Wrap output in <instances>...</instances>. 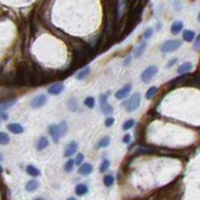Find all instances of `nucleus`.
I'll use <instances>...</instances> for the list:
<instances>
[{"instance_id": "1", "label": "nucleus", "mask_w": 200, "mask_h": 200, "mask_svg": "<svg viewBox=\"0 0 200 200\" xmlns=\"http://www.w3.org/2000/svg\"><path fill=\"white\" fill-rule=\"evenodd\" d=\"M141 103V95L139 93H135L131 96V98L128 100L127 104H126V109L129 113L136 111L140 106Z\"/></svg>"}, {"instance_id": "2", "label": "nucleus", "mask_w": 200, "mask_h": 200, "mask_svg": "<svg viewBox=\"0 0 200 200\" xmlns=\"http://www.w3.org/2000/svg\"><path fill=\"white\" fill-rule=\"evenodd\" d=\"M182 45V41L179 39H172V40H167L161 45V51L163 52H171L174 51Z\"/></svg>"}, {"instance_id": "3", "label": "nucleus", "mask_w": 200, "mask_h": 200, "mask_svg": "<svg viewBox=\"0 0 200 200\" xmlns=\"http://www.w3.org/2000/svg\"><path fill=\"white\" fill-rule=\"evenodd\" d=\"M158 72V67H155V65H150L149 67H147L146 70L142 73L141 78L144 83H149L152 78H154V75H156Z\"/></svg>"}, {"instance_id": "4", "label": "nucleus", "mask_w": 200, "mask_h": 200, "mask_svg": "<svg viewBox=\"0 0 200 200\" xmlns=\"http://www.w3.org/2000/svg\"><path fill=\"white\" fill-rule=\"evenodd\" d=\"M46 101H47V98L45 95L40 94L33 98V100L31 101V107L34 108V109H38V108L42 107L46 103Z\"/></svg>"}, {"instance_id": "5", "label": "nucleus", "mask_w": 200, "mask_h": 200, "mask_svg": "<svg viewBox=\"0 0 200 200\" xmlns=\"http://www.w3.org/2000/svg\"><path fill=\"white\" fill-rule=\"evenodd\" d=\"M101 109L102 112L104 113L105 115H109L113 112V107L110 104H108L107 102V96L106 95H102L101 96Z\"/></svg>"}, {"instance_id": "6", "label": "nucleus", "mask_w": 200, "mask_h": 200, "mask_svg": "<svg viewBox=\"0 0 200 200\" xmlns=\"http://www.w3.org/2000/svg\"><path fill=\"white\" fill-rule=\"evenodd\" d=\"M48 133L51 134V138H52V141H53L54 143H59V138L62 137V136H60V132H59V126H56V125H51L48 127Z\"/></svg>"}, {"instance_id": "7", "label": "nucleus", "mask_w": 200, "mask_h": 200, "mask_svg": "<svg viewBox=\"0 0 200 200\" xmlns=\"http://www.w3.org/2000/svg\"><path fill=\"white\" fill-rule=\"evenodd\" d=\"M131 89H132V85H131V84H128V85H126L123 89H119V91H118L117 93L115 94V97L117 99H119V100L125 99L126 97H127L128 95L130 94Z\"/></svg>"}, {"instance_id": "8", "label": "nucleus", "mask_w": 200, "mask_h": 200, "mask_svg": "<svg viewBox=\"0 0 200 200\" xmlns=\"http://www.w3.org/2000/svg\"><path fill=\"white\" fill-rule=\"evenodd\" d=\"M93 166L89 163H84L83 165H81L80 168H78V173L83 176H86L89 174H91L93 172Z\"/></svg>"}, {"instance_id": "9", "label": "nucleus", "mask_w": 200, "mask_h": 200, "mask_svg": "<svg viewBox=\"0 0 200 200\" xmlns=\"http://www.w3.org/2000/svg\"><path fill=\"white\" fill-rule=\"evenodd\" d=\"M64 89V86L62 85V83H59V84H54V85H52L51 88L48 89V94L49 95H59L62 93V91Z\"/></svg>"}, {"instance_id": "10", "label": "nucleus", "mask_w": 200, "mask_h": 200, "mask_svg": "<svg viewBox=\"0 0 200 200\" xmlns=\"http://www.w3.org/2000/svg\"><path fill=\"white\" fill-rule=\"evenodd\" d=\"M7 129L13 134H21L23 133V131H24L22 126L20 125V124H16V123H12L7 125Z\"/></svg>"}, {"instance_id": "11", "label": "nucleus", "mask_w": 200, "mask_h": 200, "mask_svg": "<svg viewBox=\"0 0 200 200\" xmlns=\"http://www.w3.org/2000/svg\"><path fill=\"white\" fill-rule=\"evenodd\" d=\"M77 149H78V143L75 141H72L67 145V149H65V156H72V155L75 153Z\"/></svg>"}, {"instance_id": "12", "label": "nucleus", "mask_w": 200, "mask_h": 200, "mask_svg": "<svg viewBox=\"0 0 200 200\" xmlns=\"http://www.w3.org/2000/svg\"><path fill=\"white\" fill-rule=\"evenodd\" d=\"M15 103H16V100H8V101L2 102L1 104H0V114L5 113V111H6L7 109H9L10 107H12Z\"/></svg>"}, {"instance_id": "13", "label": "nucleus", "mask_w": 200, "mask_h": 200, "mask_svg": "<svg viewBox=\"0 0 200 200\" xmlns=\"http://www.w3.org/2000/svg\"><path fill=\"white\" fill-rule=\"evenodd\" d=\"M39 183L36 180H29L25 185V190L27 192H32L38 188Z\"/></svg>"}, {"instance_id": "14", "label": "nucleus", "mask_w": 200, "mask_h": 200, "mask_svg": "<svg viewBox=\"0 0 200 200\" xmlns=\"http://www.w3.org/2000/svg\"><path fill=\"white\" fill-rule=\"evenodd\" d=\"M26 172H27L28 175L32 176V177H37L40 174V171H39L38 168L34 167L33 165H28L26 167Z\"/></svg>"}, {"instance_id": "15", "label": "nucleus", "mask_w": 200, "mask_h": 200, "mask_svg": "<svg viewBox=\"0 0 200 200\" xmlns=\"http://www.w3.org/2000/svg\"><path fill=\"white\" fill-rule=\"evenodd\" d=\"M192 68H193V65H192L191 62H185V64H181L180 67H178L177 72L178 73H185L187 72H190Z\"/></svg>"}, {"instance_id": "16", "label": "nucleus", "mask_w": 200, "mask_h": 200, "mask_svg": "<svg viewBox=\"0 0 200 200\" xmlns=\"http://www.w3.org/2000/svg\"><path fill=\"white\" fill-rule=\"evenodd\" d=\"M183 28V23L181 21H175L173 22L172 26H171V32L173 34H177L182 30Z\"/></svg>"}, {"instance_id": "17", "label": "nucleus", "mask_w": 200, "mask_h": 200, "mask_svg": "<svg viewBox=\"0 0 200 200\" xmlns=\"http://www.w3.org/2000/svg\"><path fill=\"white\" fill-rule=\"evenodd\" d=\"M48 143L49 142H48V140H47L46 137H41L37 142V150H39V151L44 150L47 146H48Z\"/></svg>"}, {"instance_id": "18", "label": "nucleus", "mask_w": 200, "mask_h": 200, "mask_svg": "<svg viewBox=\"0 0 200 200\" xmlns=\"http://www.w3.org/2000/svg\"><path fill=\"white\" fill-rule=\"evenodd\" d=\"M75 193L78 195H85L86 193H88V187L85 184H78L77 187H75Z\"/></svg>"}, {"instance_id": "19", "label": "nucleus", "mask_w": 200, "mask_h": 200, "mask_svg": "<svg viewBox=\"0 0 200 200\" xmlns=\"http://www.w3.org/2000/svg\"><path fill=\"white\" fill-rule=\"evenodd\" d=\"M194 37H195V33L193 32L192 30H184L183 32V39L185 41H188V42H190V41H192L194 39Z\"/></svg>"}, {"instance_id": "20", "label": "nucleus", "mask_w": 200, "mask_h": 200, "mask_svg": "<svg viewBox=\"0 0 200 200\" xmlns=\"http://www.w3.org/2000/svg\"><path fill=\"white\" fill-rule=\"evenodd\" d=\"M89 73H91V68H89V67L84 68L83 70H81V72L77 75V78H78V81H83V80H85V78L89 75Z\"/></svg>"}, {"instance_id": "21", "label": "nucleus", "mask_w": 200, "mask_h": 200, "mask_svg": "<svg viewBox=\"0 0 200 200\" xmlns=\"http://www.w3.org/2000/svg\"><path fill=\"white\" fill-rule=\"evenodd\" d=\"M146 46H147V43H146V42L141 43L140 45H139V46L136 48V51H135V56H136V57H140V56H142V54L144 53L145 49H146Z\"/></svg>"}, {"instance_id": "22", "label": "nucleus", "mask_w": 200, "mask_h": 200, "mask_svg": "<svg viewBox=\"0 0 200 200\" xmlns=\"http://www.w3.org/2000/svg\"><path fill=\"white\" fill-rule=\"evenodd\" d=\"M67 108L70 111L75 112L78 110V103L75 99H70L67 102Z\"/></svg>"}, {"instance_id": "23", "label": "nucleus", "mask_w": 200, "mask_h": 200, "mask_svg": "<svg viewBox=\"0 0 200 200\" xmlns=\"http://www.w3.org/2000/svg\"><path fill=\"white\" fill-rule=\"evenodd\" d=\"M114 182H115V179L112 175H106L104 177V184H105V186H107V187L112 186L113 184H114Z\"/></svg>"}, {"instance_id": "24", "label": "nucleus", "mask_w": 200, "mask_h": 200, "mask_svg": "<svg viewBox=\"0 0 200 200\" xmlns=\"http://www.w3.org/2000/svg\"><path fill=\"white\" fill-rule=\"evenodd\" d=\"M10 141L9 136L4 132H0V145H6Z\"/></svg>"}, {"instance_id": "25", "label": "nucleus", "mask_w": 200, "mask_h": 200, "mask_svg": "<svg viewBox=\"0 0 200 200\" xmlns=\"http://www.w3.org/2000/svg\"><path fill=\"white\" fill-rule=\"evenodd\" d=\"M110 144V138L109 137H105L104 139H102L101 141L99 142L98 144H97V149H100V148H104V147H107L108 145Z\"/></svg>"}, {"instance_id": "26", "label": "nucleus", "mask_w": 200, "mask_h": 200, "mask_svg": "<svg viewBox=\"0 0 200 200\" xmlns=\"http://www.w3.org/2000/svg\"><path fill=\"white\" fill-rule=\"evenodd\" d=\"M59 132H60V136H64V134L67 133V122H64V121H62V122L59 123Z\"/></svg>"}, {"instance_id": "27", "label": "nucleus", "mask_w": 200, "mask_h": 200, "mask_svg": "<svg viewBox=\"0 0 200 200\" xmlns=\"http://www.w3.org/2000/svg\"><path fill=\"white\" fill-rule=\"evenodd\" d=\"M134 124H135V121L132 120V119L126 121V122L123 124V130H124V131H128V130H130V129L134 126Z\"/></svg>"}, {"instance_id": "28", "label": "nucleus", "mask_w": 200, "mask_h": 200, "mask_svg": "<svg viewBox=\"0 0 200 200\" xmlns=\"http://www.w3.org/2000/svg\"><path fill=\"white\" fill-rule=\"evenodd\" d=\"M95 104H96V102H95V99L93 97H89V98H86V100L85 101V105L89 109H93L95 107Z\"/></svg>"}, {"instance_id": "29", "label": "nucleus", "mask_w": 200, "mask_h": 200, "mask_svg": "<svg viewBox=\"0 0 200 200\" xmlns=\"http://www.w3.org/2000/svg\"><path fill=\"white\" fill-rule=\"evenodd\" d=\"M157 86H151L148 91H147V93H146V98L147 99H151L152 97L154 96L155 94H156V92H157Z\"/></svg>"}, {"instance_id": "30", "label": "nucleus", "mask_w": 200, "mask_h": 200, "mask_svg": "<svg viewBox=\"0 0 200 200\" xmlns=\"http://www.w3.org/2000/svg\"><path fill=\"white\" fill-rule=\"evenodd\" d=\"M109 167H110V161L109 160H104L101 165V167H100V171H101L102 173H104L109 169Z\"/></svg>"}, {"instance_id": "31", "label": "nucleus", "mask_w": 200, "mask_h": 200, "mask_svg": "<svg viewBox=\"0 0 200 200\" xmlns=\"http://www.w3.org/2000/svg\"><path fill=\"white\" fill-rule=\"evenodd\" d=\"M73 164H75V161L73 160H68V161L65 163V165H64V169H65V171L67 172H70L72 171V169H73Z\"/></svg>"}, {"instance_id": "32", "label": "nucleus", "mask_w": 200, "mask_h": 200, "mask_svg": "<svg viewBox=\"0 0 200 200\" xmlns=\"http://www.w3.org/2000/svg\"><path fill=\"white\" fill-rule=\"evenodd\" d=\"M84 159H85V156H84L83 154H78L77 157H75V165H78V166H81V163H83V161H84Z\"/></svg>"}, {"instance_id": "33", "label": "nucleus", "mask_w": 200, "mask_h": 200, "mask_svg": "<svg viewBox=\"0 0 200 200\" xmlns=\"http://www.w3.org/2000/svg\"><path fill=\"white\" fill-rule=\"evenodd\" d=\"M152 34H153V29H152V28H148V29L145 31V33H144V38L145 39L150 38L152 36Z\"/></svg>"}, {"instance_id": "34", "label": "nucleus", "mask_w": 200, "mask_h": 200, "mask_svg": "<svg viewBox=\"0 0 200 200\" xmlns=\"http://www.w3.org/2000/svg\"><path fill=\"white\" fill-rule=\"evenodd\" d=\"M114 122H115L114 118H108V119L106 120V123H105V125H106L107 127H111L113 124H114Z\"/></svg>"}, {"instance_id": "35", "label": "nucleus", "mask_w": 200, "mask_h": 200, "mask_svg": "<svg viewBox=\"0 0 200 200\" xmlns=\"http://www.w3.org/2000/svg\"><path fill=\"white\" fill-rule=\"evenodd\" d=\"M123 142H124V143H126V144H129L131 142V136L129 135V134L125 135V136H124V138H123Z\"/></svg>"}, {"instance_id": "36", "label": "nucleus", "mask_w": 200, "mask_h": 200, "mask_svg": "<svg viewBox=\"0 0 200 200\" xmlns=\"http://www.w3.org/2000/svg\"><path fill=\"white\" fill-rule=\"evenodd\" d=\"M176 62H177V59H176V57H174V59H170L169 62H168V64H167V67H172V65L174 64H176Z\"/></svg>"}, {"instance_id": "37", "label": "nucleus", "mask_w": 200, "mask_h": 200, "mask_svg": "<svg viewBox=\"0 0 200 200\" xmlns=\"http://www.w3.org/2000/svg\"><path fill=\"white\" fill-rule=\"evenodd\" d=\"M194 47L195 48H200V35L198 36V38H197L195 44H194Z\"/></svg>"}, {"instance_id": "38", "label": "nucleus", "mask_w": 200, "mask_h": 200, "mask_svg": "<svg viewBox=\"0 0 200 200\" xmlns=\"http://www.w3.org/2000/svg\"><path fill=\"white\" fill-rule=\"evenodd\" d=\"M130 60H131V57H130V56H128V57H127V59H126L125 62H124V64H127L128 62H130Z\"/></svg>"}, {"instance_id": "39", "label": "nucleus", "mask_w": 200, "mask_h": 200, "mask_svg": "<svg viewBox=\"0 0 200 200\" xmlns=\"http://www.w3.org/2000/svg\"><path fill=\"white\" fill-rule=\"evenodd\" d=\"M33 200H44V199L41 198V197H37V198H35V199H33Z\"/></svg>"}, {"instance_id": "40", "label": "nucleus", "mask_w": 200, "mask_h": 200, "mask_svg": "<svg viewBox=\"0 0 200 200\" xmlns=\"http://www.w3.org/2000/svg\"><path fill=\"white\" fill-rule=\"evenodd\" d=\"M2 171H3V168H2V166H1V165H0V173H1Z\"/></svg>"}, {"instance_id": "41", "label": "nucleus", "mask_w": 200, "mask_h": 200, "mask_svg": "<svg viewBox=\"0 0 200 200\" xmlns=\"http://www.w3.org/2000/svg\"><path fill=\"white\" fill-rule=\"evenodd\" d=\"M67 200H77V199H75L73 197H70V198H68Z\"/></svg>"}, {"instance_id": "42", "label": "nucleus", "mask_w": 200, "mask_h": 200, "mask_svg": "<svg viewBox=\"0 0 200 200\" xmlns=\"http://www.w3.org/2000/svg\"><path fill=\"white\" fill-rule=\"evenodd\" d=\"M198 20L200 21V12H199V15H198Z\"/></svg>"}, {"instance_id": "43", "label": "nucleus", "mask_w": 200, "mask_h": 200, "mask_svg": "<svg viewBox=\"0 0 200 200\" xmlns=\"http://www.w3.org/2000/svg\"><path fill=\"white\" fill-rule=\"evenodd\" d=\"M0 160H2V157H1V154H0Z\"/></svg>"}]
</instances>
